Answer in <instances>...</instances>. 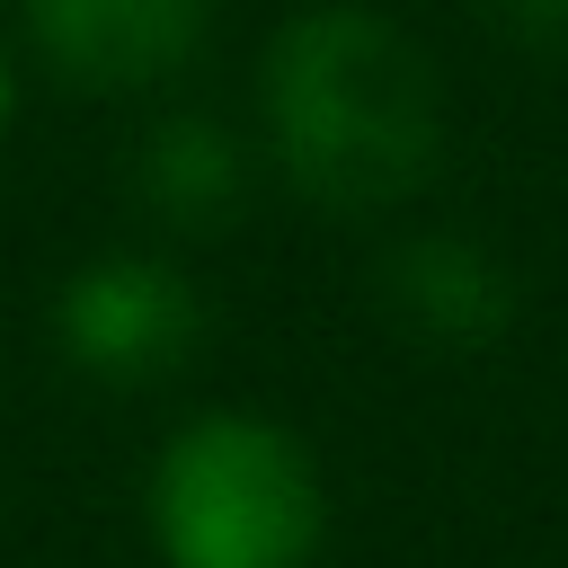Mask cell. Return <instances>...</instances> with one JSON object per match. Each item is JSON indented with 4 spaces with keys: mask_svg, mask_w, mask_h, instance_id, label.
<instances>
[{
    "mask_svg": "<svg viewBox=\"0 0 568 568\" xmlns=\"http://www.w3.org/2000/svg\"><path fill=\"white\" fill-rule=\"evenodd\" d=\"M18 53H36L62 89L89 98H142L178 80L204 36L213 0H18Z\"/></svg>",
    "mask_w": 568,
    "mask_h": 568,
    "instance_id": "4",
    "label": "cell"
},
{
    "mask_svg": "<svg viewBox=\"0 0 568 568\" xmlns=\"http://www.w3.org/2000/svg\"><path fill=\"white\" fill-rule=\"evenodd\" d=\"M53 346H62L71 373H89L106 390L169 382L204 346V293L160 248H106V257H89V266L62 275V293H53Z\"/></svg>",
    "mask_w": 568,
    "mask_h": 568,
    "instance_id": "3",
    "label": "cell"
},
{
    "mask_svg": "<svg viewBox=\"0 0 568 568\" xmlns=\"http://www.w3.org/2000/svg\"><path fill=\"white\" fill-rule=\"evenodd\" d=\"M497 18V36L515 44H541V53H568V0H479Z\"/></svg>",
    "mask_w": 568,
    "mask_h": 568,
    "instance_id": "7",
    "label": "cell"
},
{
    "mask_svg": "<svg viewBox=\"0 0 568 568\" xmlns=\"http://www.w3.org/2000/svg\"><path fill=\"white\" fill-rule=\"evenodd\" d=\"M133 195L160 231L204 240L248 204V142L240 124L204 115V106H169L151 115V133L133 142Z\"/></svg>",
    "mask_w": 568,
    "mask_h": 568,
    "instance_id": "6",
    "label": "cell"
},
{
    "mask_svg": "<svg viewBox=\"0 0 568 568\" xmlns=\"http://www.w3.org/2000/svg\"><path fill=\"white\" fill-rule=\"evenodd\" d=\"M382 302L399 311L408 337L426 346H453V355H479L515 328L524 293H515V266L488 248V240H462V231H417L382 257Z\"/></svg>",
    "mask_w": 568,
    "mask_h": 568,
    "instance_id": "5",
    "label": "cell"
},
{
    "mask_svg": "<svg viewBox=\"0 0 568 568\" xmlns=\"http://www.w3.org/2000/svg\"><path fill=\"white\" fill-rule=\"evenodd\" d=\"M142 515L160 568H311L328 532V488L293 426L204 408L160 444Z\"/></svg>",
    "mask_w": 568,
    "mask_h": 568,
    "instance_id": "2",
    "label": "cell"
},
{
    "mask_svg": "<svg viewBox=\"0 0 568 568\" xmlns=\"http://www.w3.org/2000/svg\"><path fill=\"white\" fill-rule=\"evenodd\" d=\"M18 89H27V80H18V36L0 27V133L18 124Z\"/></svg>",
    "mask_w": 568,
    "mask_h": 568,
    "instance_id": "8",
    "label": "cell"
},
{
    "mask_svg": "<svg viewBox=\"0 0 568 568\" xmlns=\"http://www.w3.org/2000/svg\"><path fill=\"white\" fill-rule=\"evenodd\" d=\"M266 169L320 213H399L444 169V80L373 0H311L257 53Z\"/></svg>",
    "mask_w": 568,
    "mask_h": 568,
    "instance_id": "1",
    "label": "cell"
}]
</instances>
